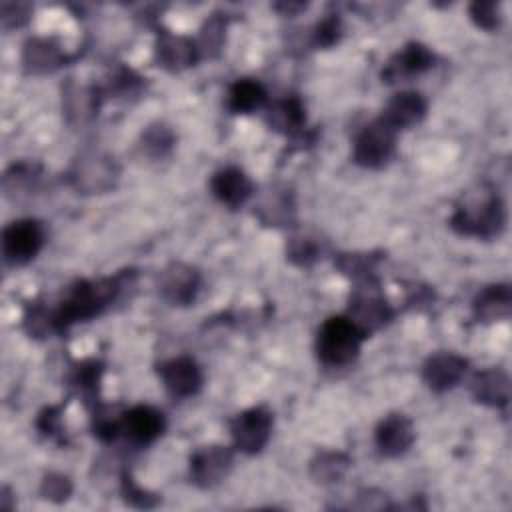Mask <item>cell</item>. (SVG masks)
Here are the masks:
<instances>
[{
	"instance_id": "cell-14",
	"label": "cell",
	"mask_w": 512,
	"mask_h": 512,
	"mask_svg": "<svg viewBox=\"0 0 512 512\" xmlns=\"http://www.w3.org/2000/svg\"><path fill=\"white\" fill-rule=\"evenodd\" d=\"M466 366L468 362L462 356L452 352H440L426 360L422 368V378L432 390L444 392L460 382V378L466 372Z\"/></svg>"
},
{
	"instance_id": "cell-28",
	"label": "cell",
	"mask_w": 512,
	"mask_h": 512,
	"mask_svg": "<svg viewBox=\"0 0 512 512\" xmlns=\"http://www.w3.org/2000/svg\"><path fill=\"white\" fill-rule=\"evenodd\" d=\"M470 18L478 28L494 30L500 26V6L496 2H474L470 6Z\"/></svg>"
},
{
	"instance_id": "cell-17",
	"label": "cell",
	"mask_w": 512,
	"mask_h": 512,
	"mask_svg": "<svg viewBox=\"0 0 512 512\" xmlns=\"http://www.w3.org/2000/svg\"><path fill=\"white\" fill-rule=\"evenodd\" d=\"M434 62V54L422 46V44H408L404 46L402 52H398L382 70V80L384 82H396L402 78H410L414 74H420L428 70Z\"/></svg>"
},
{
	"instance_id": "cell-1",
	"label": "cell",
	"mask_w": 512,
	"mask_h": 512,
	"mask_svg": "<svg viewBox=\"0 0 512 512\" xmlns=\"http://www.w3.org/2000/svg\"><path fill=\"white\" fill-rule=\"evenodd\" d=\"M122 280L124 274H118L114 278L76 282L52 314L50 326L56 330H66L78 320H88L100 314L120 294Z\"/></svg>"
},
{
	"instance_id": "cell-25",
	"label": "cell",
	"mask_w": 512,
	"mask_h": 512,
	"mask_svg": "<svg viewBox=\"0 0 512 512\" xmlns=\"http://www.w3.org/2000/svg\"><path fill=\"white\" fill-rule=\"evenodd\" d=\"M350 460L342 452H320L312 462H310V474L316 482L328 484L336 482L338 478L344 476L348 470Z\"/></svg>"
},
{
	"instance_id": "cell-22",
	"label": "cell",
	"mask_w": 512,
	"mask_h": 512,
	"mask_svg": "<svg viewBox=\"0 0 512 512\" xmlns=\"http://www.w3.org/2000/svg\"><path fill=\"white\" fill-rule=\"evenodd\" d=\"M266 102V90L258 80L242 78L228 92V108L236 114H250Z\"/></svg>"
},
{
	"instance_id": "cell-19",
	"label": "cell",
	"mask_w": 512,
	"mask_h": 512,
	"mask_svg": "<svg viewBox=\"0 0 512 512\" xmlns=\"http://www.w3.org/2000/svg\"><path fill=\"white\" fill-rule=\"evenodd\" d=\"M472 396L476 402H482L486 406L502 408L508 404L510 398V380L508 376L498 368H488L478 372L472 378Z\"/></svg>"
},
{
	"instance_id": "cell-30",
	"label": "cell",
	"mask_w": 512,
	"mask_h": 512,
	"mask_svg": "<svg viewBox=\"0 0 512 512\" xmlns=\"http://www.w3.org/2000/svg\"><path fill=\"white\" fill-rule=\"evenodd\" d=\"M288 256L290 260H294L296 264H310L318 258V246L312 238H292L290 246H288Z\"/></svg>"
},
{
	"instance_id": "cell-33",
	"label": "cell",
	"mask_w": 512,
	"mask_h": 512,
	"mask_svg": "<svg viewBox=\"0 0 512 512\" xmlns=\"http://www.w3.org/2000/svg\"><path fill=\"white\" fill-rule=\"evenodd\" d=\"M340 38V20L338 18H326L316 26L314 42L318 46H332Z\"/></svg>"
},
{
	"instance_id": "cell-23",
	"label": "cell",
	"mask_w": 512,
	"mask_h": 512,
	"mask_svg": "<svg viewBox=\"0 0 512 512\" xmlns=\"http://www.w3.org/2000/svg\"><path fill=\"white\" fill-rule=\"evenodd\" d=\"M268 124L284 134H292L298 132L304 124V106L298 98H284L278 100L266 114Z\"/></svg>"
},
{
	"instance_id": "cell-7",
	"label": "cell",
	"mask_w": 512,
	"mask_h": 512,
	"mask_svg": "<svg viewBox=\"0 0 512 512\" xmlns=\"http://www.w3.org/2000/svg\"><path fill=\"white\" fill-rule=\"evenodd\" d=\"M392 316L390 306L384 302V298L372 288V282H364L360 286L352 300H350V320L360 328L364 336L384 326Z\"/></svg>"
},
{
	"instance_id": "cell-24",
	"label": "cell",
	"mask_w": 512,
	"mask_h": 512,
	"mask_svg": "<svg viewBox=\"0 0 512 512\" xmlns=\"http://www.w3.org/2000/svg\"><path fill=\"white\" fill-rule=\"evenodd\" d=\"M258 214L266 224L272 226H282L292 220L294 214V204L292 198L286 190L272 188L270 194H266L258 206Z\"/></svg>"
},
{
	"instance_id": "cell-8",
	"label": "cell",
	"mask_w": 512,
	"mask_h": 512,
	"mask_svg": "<svg viewBox=\"0 0 512 512\" xmlns=\"http://www.w3.org/2000/svg\"><path fill=\"white\" fill-rule=\"evenodd\" d=\"M232 450L220 444L204 446L190 458L192 482L200 488H212L220 484L232 468Z\"/></svg>"
},
{
	"instance_id": "cell-31",
	"label": "cell",
	"mask_w": 512,
	"mask_h": 512,
	"mask_svg": "<svg viewBox=\"0 0 512 512\" xmlns=\"http://www.w3.org/2000/svg\"><path fill=\"white\" fill-rule=\"evenodd\" d=\"M122 492H124L126 502L132 504V506H138V508H152L158 502L156 496H152L146 490H142L128 474L122 476Z\"/></svg>"
},
{
	"instance_id": "cell-9",
	"label": "cell",
	"mask_w": 512,
	"mask_h": 512,
	"mask_svg": "<svg viewBox=\"0 0 512 512\" xmlns=\"http://www.w3.org/2000/svg\"><path fill=\"white\" fill-rule=\"evenodd\" d=\"M118 176L116 164L102 154H86L80 160H76V164L72 166L70 172V180L72 184L86 192H104L108 188L114 186V180Z\"/></svg>"
},
{
	"instance_id": "cell-29",
	"label": "cell",
	"mask_w": 512,
	"mask_h": 512,
	"mask_svg": "<svg viewBox=\"0 0 512 512\" xmlns=\"http://www.w3.org/2000/svg\"><path fill=\"white\" fill-rule=\"evenodd\" d=\"M40 492H42L44 498H48L52 502H62L70 496L72 484H70L68 476H64V474H48L42 480Z\"/></svg>"
},
{
	"instance_id": "cell-12",
	"label": "cell",
	"mask_w": 512,
	"mask_h": 512,
	"mask_svg": "<svg viewBox=\"0 0 512 512\" xmlns=\"http://www.w3.org/2000/svg\"><path fill=\"white\" fill-rule=\"evenodd\" d=\"M164 430V416L152 406H134L120 414V432L134 444H150Z\"/></svg>"
},
{
	"instance_id": "cell-34",
	"label": "cell",
	"mask_w": 512,
	"mask_h": 512,
	"mask_svg": "<svg viewBox=\"0 0 512 512\" xmlns=\"http://www.w3.org/2000/svg\"><path fill=\"white\" fill-rule=\"evenodd\" d=\"M224 22L220 18H210L202 30V48L218 50L224 38Z\"/></svg>"
},
{
	"instance_id": "cell-4",
	"label": "cell",
	"mask_w": 512,
	"mask_h": 512,
	"mask_svg": "<svg viewBox=\"0 0 512 512\" xmlns=\"http://www.w3.org/2000/svg\"><path fill=\"white\" fill-rule=\"evenodd\" d=\"M396 146V130L382 118L370 122L354 140V162L364 168L384 166Z\"/></svg>"
},
{
	"instance_id": "cell-32",
	"label": "cell",
	"mask_w": 512,
	"mask_h": 512,
	"mask_svg": "<svg viewBox=\"0 0 512 512\" xmlns=\"http://www.w3.org/2000/svg\"><path fill=\"white\" fill-rule=\"evenodd\" d=\"M98 378H100V366L96 362H82L76 370L74 382L86 396H90L98 386Z\"/></svg>"
},
{
	"instance_id": "cell-13",
	"label": "cell",
	"mask_w": 512,
	"mask_h": 512,
	"mask_svg": "<svg viewBox=\"0 0 512 512\" xmlns=\"http://www.w3.org/2000/svg\"><path fill=\"white\" fill-rule=\"evenodd\" d=\"M200 48L186 36L162 30L156 38V60L170 72H180L198 60Z\"/></svg>"
},
{
	"instance_id": "cell-5",
	"label": "cell",
	"mask_w": 512,
	"mask_h": 512,
	"mask_svg": "<svg viewBox=\"0 0 512 512\" xmlns=\"http://www.w3.org/2000/svg\"><path fill=\"white\" fill-rule=\"evenodd\" d=\"M44 244V226L38 220L24 218L10 222L2 232L4 260L18 266L30 262Z\"/></svg>"
},
{
	"instance_id": "cell-27",
	"label": "cell",
	"mask_w": 512,
	"mask_h": 512,
	"mask_svg": "<svg viewBox=\"0 0 512 512\" xmlns=\"http://www.w3.org/2000/svg\"><path fill=\"white\" fill-rule=\"evenodd\" d=\"M142 142L146 152H150L152 156H164L174 144V134L162 124H154L144 132Z\"/></svg>"
},
{
	"instance_id": "cell-2",
	"label": "cell",
	"mask_w": 512,
	"mask_h": 512,
	"mask_svg": "<svg viewBox=\"0 0 512 512\" xmlns=\"http://www.w3.org/2000/svg\"><path fill=\"white\" fill-rule=\"evenodd\" d=\"M506 222L504 204L498 194L488 188H478L462 198L456 206L450 224L456 232L480 238L496 236Z\"/></svg>"
},
{
	"instance_id": "cell-26",
	"label": "cell",
	"mask_w": 512,
	"mask_h": 512,
	"mask_svg": "<svg viewBox=\"0 0 512 512\" xmlns=\"http://www.w3.org/2000/svg\"><path fill=\"white\" fill-rule=\"evenodd\" d=\"M376 258L370 254H340L338 266L344 274H350L356 280L372 282V270H374Z\"/></svg>"
},
{
	"instance_id": "cell-10",
	"label": "cell",
	"mask_w": 512,
	"mask_h": 512,
	"mask_svg": "<svg viewBox=\"0 0 512 512\" xmlns=\"http://www.w3.org/2000/svg\"><path fill=\"white\" fill-rule=\"evenodd\" d=\"M158 376L164 382L166 390L178 398L192 396L202 386V370L188 356H178L158 364Z\"/></svg>"
},
{
	"instance_id": "cell-18",
	"label": "cell",
	"mask_w": 512,
	"mask_h": 512,
	"mask_svg": "<svg viewBox=\"0 0 512 512\" xmlns=\"http://www.w3.org/2000/svg\"><path fill=\"white\" fill-rule=\"evenodd\" d=\"M426 114V100L418 92H398L390 98L382 112V120L396 132L418 124Z\"/></svg>"
},
{
	"instance_id": "cell-6",
	"label": "cell",
	"mask_w": 512,
	"mask_h": 512,
	"mask_svg": "<svg viewBox=\"0 0 512 512\" xmlns=\"http://www.w3.org/2000/svg\"><path fill=\"white\" fill-rule=\"evenodd\" d=\"M230 434L238 450L256 454L266 446L272 434V414L262 406L244 410L232 418Z\"/></svg>"
},
{
	"instance_id": "cell-16",
	"label": "cell",
	"mask_w": 512,
	"mask_h": 512,
	"mask_svg": "<svg viewBox=\"0 0 512 512\" xmlns=\"http://www.w3.org/2000/svg\"><path fill=\"white\" fill-rule=\"evenodd\" d=\"M210 188H212V194L230 208L244 204L254 190L252 180L246 176V172L234 166L218 170L210 180Z\"/></svg>"
},
{
	"instance_id": "cell-11",
	"label": "cell",
	"mask_w": 512,
	"mask_h": 512,
	"mask_svg": "<svg viewBox=\"0 0 512 512\" xmlns=\"http://www.w3.org/2000/svg\"><path fill=\"white\" fill-rule=\"evenodd\" d=\"M158 286H160L162 296L170 304L184 306V304H190L194 300V296L198 292V286H200V276L192 266L174 262V264L166 266L160 272Z\"/></svg>"
},
{
	"instance_id": "cell-21",
	"label": "cell",
	"mask_w": 512,
	"mask_h": 512,
	"mask_svg": "<svg viewBox=\"0 0 512 512\" xmlns=\"http://www.w3.org/2000/svg\"><path fill=\"white\" fill-rule=\"evenodd\" d=\"M510 308H512V294L506 284L488 286L484 292H480V296L474 302V312L484 322L508 318Z\"/></svg>"
},
{
	"instance_id": "cell-20",
	"label": "cell",
	"mask_w": 512,
	"mask_h": 512,
	"mask_svg": "<svg viewBox=\"0 0 512 512\" xmlns=\"http://www.w3.org/2000/svg\"><path fill=\"white\" fill-rule=\"evenodd\" d=\"M22 62H24V68L28 72H32V74H46V72H52L54 68L60 66L62 52L48 38H32L24 46Z\"/></svg>"
},
{
	"instance_id": "cell-15",
	"label": "cell",
	"mask_w": 512,
	"mask_h": 512,
	"mask_svg": "<svg viewBox=\"0 0 512 512\" xmlns=\"http://www.w3.org/2000/svg\"><path fill=\"white\" fill-rule=\"evenodd\" d=\"M414 442V426L404 414L386 416L376 428V446L380 454L396 458L404 454Z\"/></svg>"
},
{
	"instance_id": "cell-3",
	"label": "cell",
	"mask_w": 512,
	"mask_h": 512,
	"mask_svg": "<svg viewBox=\"0 0 512 512\" xmlns=\"http://www.w3.org/2000/svg\"><path fill=\"white\" fill-rule=\"evenodd\" d=\"M364 338L366 336L350 318L336 316V318H328L320 326L316 350L324 364L344 366L358 356Z\"/></svg>"
}]
</instances>
